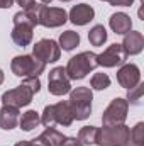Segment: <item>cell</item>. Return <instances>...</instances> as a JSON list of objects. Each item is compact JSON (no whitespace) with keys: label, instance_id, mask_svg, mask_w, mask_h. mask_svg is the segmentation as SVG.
Segmentation results:
<instances>
[{"label":"cell","instance_id":"cell-1","mask_svg":"<svg viewBox=\"0 0 144 146\" xmlns=\"http://www.w3.org/2000/svg\"><path fill=\"white\" fill-rule=\"evenodd\" d=\"M41 88V82L37 76H29L22 82L20 87L14 88V90H9L2 95V100L5 106H10V107H24V106H29L34 94L39 92Z\"/></svg>","mask_w":144,"mask_h":146},{"label":"cell","instance_id":"cell-2","mask_svg":"<svg viewBox=\"0 0 144 146\" xmlns=\"http://www.w3.org/2000/svg\"><path fill=\"white\" fill-rule=\"evenodd\" d=\"M95 66H98L97 65V54L92 53V51H85V53H80V54L73 56L68 61V66L65 68V72H66L70 80H81Z\"/></svg>","mask_w":144,"mask_h":146},{"label":"cell","instance_id":"cell-3","mask_svg":"<svg viewBox=\"0 0 144 146\" xmlns=\"http://www.w3.org/2000/svg\"><path fill=\"white\" fill-rule=\"evenodd\" d=\"M92 90L87 87H78L70 94V109H71L73 119L83 121L92 114Z\"/></svg>","mask_w":144,"mask_h":146},{"label":"cell","instance_id":"cell-4","mask_svg":"<svg viewBox=\"0 0 144 146\" xmlns=\"http://www.w3.org/2000/svg\"><path fill=\"white\" fill-rule=\"evenodd\" d=\"M41 122L46 127H53L54 124H61V126H71L73 122V114L70 109L68 102H58L54 106H48L44 107Z\"/></svg>","mask_w":144,"mask_h":146},{"label":"cell","instance_id":"cell-5","mask_svg":"<svg viewBox=\"0 0 144 146\" xmlns=\"http://www.w3.org/2000/svg\"><path fill=\"white\" fill-rule=\"evenodd\" d=\"M131 129L124 124L119 126H104L98 129L97 143L98 146H127Z\"/></svg>","mask_w":144,"mask_h":146},{"label":"cell","instance_id":"cell-6","mask_svg":"<svg viewBox=\"0 0 144 146\" xmlns=\"http://www.w3.org/2000/svg\"><path fill=\"white\" fill-rule=\"evenodd\" d=\"M46 63H42L41 60H37L34 56L24 54V56H15L12 60V72L17 76H37L39 73L44 72Z\"/></svg>","mask_w":144,"mask_h":146},{"label":"cell","instance_id":"cell-7","mask_svg":"<svg viewBox=\"0 0 144 146\" xmlns=\"http://www.w3.org/2000/svg\"><path fill=\"white\" fill-rule=\"evenodd\" d=\"M127 100L124 99H114L112 104L108 106L104 115H102V122L104 126H119L124 124L126 117H127Z\"/></svg>","mask_w":144,"mask_h":146},{"label":"cell","instance_id":"cell-8","mask_svg":"<svg viewBox=\"0 0 144 146\" xmlns=\"http://www.w3.org/2000/svg\"><path fill=\"white\" fill-rule=\"evenodd\" d=\"M127 56L129 54L126 53V49H124L122 44H112V46H108L102 54H97V65L105 66V68H112V66L122 65L127 60Z\"/></svg>","mask_w":144,"mask_h":146},{"label":"cell","instance_id":"cell-9","mask_svg":"<svg viewBox=\"0 0 144 146\" xmlns=\"http://www.w3.org/2000/svg\"><path fill=\"white\" fill-rule=\"evenodd\" d=\"M48 88L53 95H65L71 90V85H70V78L65 72L63 66H58L54 70L49 72V78H48Z\"/></svg>","mask_w":144,"mask_h":146},{"label":"cell","instance_id":"cell-10","mask_svg":"<svg viewBox=\"0 0 144 146\" xmlns=\"http://www.w3.org/2000/svg\"><path fill=\"white\" fill-rule=\"evenodd\" d=\"M32 56L41 60L42 63H53V61L59 60V46L53 39H41L34 46Z\"/></svg>","mask_w":144,"mask_h":146},{"label":"cell","instance_id":"cell-11","mask_svg":"<svg viewBox=\"0 0 144 146\" xmlns=\"http://www.w3.org/2000/svg\"><path fill=\"white\" fill-rule=\"evenodd\" d=\"M66 22V12L65 9L58 7H42L39 14V24L46 27H59Z\"/></svg>","mask_w":144,"mask_h":146},{"label":"cell","instance_id":"cell-12","mask_svg":"<svg viewBox=\"0 0 144 146\" xmlns=\"http://www.w3.org/2000/svg\"><path fill=\"white\" fill-rule=\"evenodd\" d=\"M14 31H12V41L17 44V46H27L31 41H32V26L31 24H27V22H24V21H20V19H17V17H14Z\"/></svg>","mask_w":144,"mask_h":146},{"label":"cell","instance_id":"cell-13","mask_svg":"<svg viewBox=\"0 0 144 146\" xmlns=\"http://www.w3.org/2000/svg\"><path fill=\"white\" fill-rule=\"evenodd\" d=\"M139 78H141V73L139 68L136 65H126L122 66L119 73H117V82L124 87V88H132L139 83Z\"/></svg>","mask_w":144,"mask_h":146},{"label":"cell","instance_id":"cell-14","mask_svg":"<svg viewBox=\"0 0 144 146\" xmlns=\"http://www.w3.org/2000/svg\"><path fill=\"white\" fill-rule=\"evenodd\" d=\"M93 15H95L93 9H92L90 5H87V3L75 5L71 10H70V19H71L73 24H76V26H85V24H88V22L93 19Z\"/></svg>","mask_w":144,"mask_h":146},{"label":"cell","instance_id":"cell-15","mask_svg":"<svg viewBox=\"0 0 144 146\" xmlns=\"http://www.w3.org/2000/svg\"><path fill=\"white\" fill-rule=\"evenodd\" d=\"M65 136L54 127H48L39 138L32 139V146H61Z\"/></svg>","mask_w":144,"mask_h":146},{"label":"cell","instance_id":"cell-16","mask_svg":"<svg viewBox=\"0 0 144 146\" xmlns=\"http://www.w3.org/2000/svg\"><path fill=\"white\" fill-rule=\"evenodd\" d=\"M124 49L127 54H137L143 51L144 46V37L141 33H136V31H129L126 37H124V42H122Z\"/></svg>","mask_w":144,"mask_h":146},{"label":"cell","instance_id":"cell-17","mask_svg":"<svg viewBox=\"0 0 144 146\" xmlns=\"http://www.w3.org/2000/svg\"><path fill=\"white\" fill-rule=\"evenodd\" d=\"M19 122V109L17 107H10V106H3V109H0V127L2 129H14Z\"/></svg>","mask_w":144,"mask_h":146},{"label":"cell","instance_id":"cell-18","mask_svg":"<svg viewBox=\"0 0 144 146\" xmlns=\"http://www.w3.org/2000/svg\"><path fill=\"white\" fill-rule=\"evenodd\" d=\"M110 27L114 29L115 34H127L132 27V22H131V17L124 12H117L110 17Z\"/></svg>","mask_w":144,"mask_h":146},{"label":"cell","instance_id":"cell-19","mask_svg":"<svg viewBox=\"0 0 144 146\" xmlns=\"http://www.w3.org/2000/svg\"><path fill=\"white\" fill-rule=\"evenodd\" d=\"M97 136H98V129L93 127V126H85L78 133V139L81 141V145H88V146L97 143Z\"/></svg>","mask_w":144,"mask_h":146},{"label":"cell","instance_id":"cell-20","mask_svg":"<svg viewBox=\"0 0 144 146\" xmlns=\"http://www.w3.org/2000/svg\"><path fill=\"white\" fill-rule=\"evenodd\" d=\"M39 122H41V119H39V114H37L36 110H27L22 115V119H20V129L32 131L34 127H37Z\"/></svg>","mask_w":144,"mask_h":146},{"label":"cell","instance_id":"cell-21","mask_svg":"<svg viewBox=\"0 0 144 146\" xmlns=\"http://www.w3.org/2000/svg\"><path fill=\"white\" fill-rule=\"evenodd\" d=\"M88 41L92 46H102L107 41V31L104 26H95L90 33H88Z\"/></svg>","mask_w":144,"mask_h":146},{"label":"cell","instance_id":"cell-22","mask_svg":"<svg viewBox=\"0 0 144 146\" xmlns=\"http://www.w3.org/2000/svg\"><path fill=\"white\" fill-rule=\"evenodd\" d=\"M59 44L63 46L65 51H71L75 46L80 44V36L76 33H73V31H66V33H63L61 37H59Z\"/></svg>","mask_w":144,"mask_h":146},{"label":"cell","instance_id":"cell-23","mask_svg":"<svg viewBox=\"0 0 144 146\" xmlns=\"http://www.w3.org/2000/svg\"><path fill=\"white\" fill-rule=\"evenodd\" d=\"M127 146H144V124L139 122L129 134Z\"/></svg>","mask_w":144,"mask_h":146},{"label":"cell","instance_id":"cell-24","mask_svg":"<svg viewBox=\"0 0 144 146\" xmlns=\"http://www.w3.org/2000/svg\"><path fill=\"white\" fill-rule=\"evenodd\" d=\"M92 87L95 88V90H104V88H107L108 85H110V78H108V75L105 73H95L93 76H92Z\"/></svg>","mask_w":144,"mask_h":146},{"label":"cell","instance_id":"cell-25","mask_svg":"<svg viewBox=\"0 0 144 146\" xmlns=\"http://www.w3.org/2000/svg\"><path fill=\"white\" fill-rule=\"evenodd\" d=\"M143 85H137V87H132L131 90H129V95H127V99H129V102H132V104H141V97H143Z\"/></svg>","mask_w":144,"mask_h":146},{"label":"cell","instance_id":"cell-26","mask_svg":"<svg viewBox=\"0 0 144 146\" xmlns=\"http://www.w3.org/2000/svg\"><path fill=\"white\" fill-rule=\"evenodd\" d=\"M61 146H83V145H81V141L76 139V138H65L63 143H61Z\"/></svg>","mask_w":144,"mask_h":146},{"label":"cell","instance_id":"cell-27","mask_svg":"<svg viewBox=\"0 0 144 146\" xmlns=\"http://www.w3.org/2000/svg\"><path fill=\"white\" fill-rule=\"evenodd\" d=\"M132 2H134V0H112L110 3H112V5H122V7H129V5H132Z\"/></svg>","mask_w":144,"mask_h":146},{"label":"cell","instance_id":"cell-28","mask_svg":"<svg viewBox=\"0 0 144 146\" xmlns=\"http://www.w3.org/2000/svg\"><path fill=\"white\" fill-rule=\"evenodd\" d=\"M12 3H14V0H0V9H9V7H12Z\"/></svg>","mask_w":144,"mask_h":146},{"label":"cell","instance_id":"cell-29","mask_svg":"<svg viewBox=\"0 0 144 146\" xmlns=\"http://www.w3.org/2000/svg\"><path fill=\"white\" fill-rule=\"evenodd\" d=\"M32 2H34V0H17V3H19L22 9H26V7H27V5H31Z\"/></svg>","mask_w":144,"mask_h":146},{"label":"cell","instance_id":"cell-30","mask_svg":"<svg viewBox=\"0 0 144 146\" xmlns=\"http://www.w3.org/2000/svg\"><path fill=\"white\" fill-rule=\"evenodd\" d=\"M15 146H32V141H20V143H17Z\"/></svg>","mask_w":144,"mask_h":146},{"label":"cell","instance_id":"cell-31","mask_svg":"<svg viewBox=\"0 0 144 146\" xmlns=\"http://www.w3.org/2000/svg\"><path fill=\"white\" fill-rule=\"evenodd\" d=\"M3 82V73H2V70H0V83Z\"/></svg>","mask_w":144,"mask_h":146},{"label":"cell","instance_id":"cell-32","mask_svg":"<svg viewBox=\"0 0 144 146\" xmlns=\"http://www.w3.org/2000/svg\"><path fill=\"white\" fill-rule=\"evenodd\" d=\"M49 2H53V0H41V3H49Z\"/></svg>","mask_w":144,"mask_h":146},{"label":"cell","instance_id":"cell-33","mask_svg":"<svg viewBox=\"0 0 144 146\" xmlns=\"http://www.w3.org/2000/svg\"><path fill=\"white\" fill-rule=\"evenodd\" d=\"M61 2H70V0H61Z\"/></svg>","mask_w":144,"mask_h":146},{"label":"cell","instance_id":"cell-34","mask_svg":"<svg viewBox=\"0 0 144 146\" xmlns=\"http://www.w3.org/2000/svg\"><path fill=\"white\" fill-rule=\"evenodd\" d=\"M104 2H112V0H104Z\"/></svg>","mask_w":144,"mask_h":146}]
</instances>
